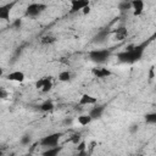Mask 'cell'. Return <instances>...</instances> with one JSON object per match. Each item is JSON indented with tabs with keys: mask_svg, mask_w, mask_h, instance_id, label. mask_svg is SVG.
<instances>
[{
	"mask_svg": "<svg viewBox=\"0 0 156 156\" xmlns=\"http://www.w3.org/2000/svg\"><path fill=\"white\" fill-rule=\"evenodd\" d=\"M147 43H149V40L144 41V43H141L139 45H129L126 50H123V51L117 54L118 61L122 62V63H129V65L138 62L143 57Z\"/></svg>",
	"mask_w": 156,
	"mask_h": 156,
	"instance_id": "obj_1",
	"label": "cell"
},
{
	"mask_svg": "<svg viewBox=\"0 0 156 156\" xmlns=\"http://www.w3.org/2000/svg\"><path fill=\"white\" fill-rule=\"evenodd\" d=\"M110 56H111L110 49H94V50L89 51V58L98 65L105 63Z\"/></svg>",
	"mask_w": 156,
	"mask_h": 156,
	"instance_id": "obj_2",
	"label": "cell"
},
{
	"mask_svg": "<svg viewBox=\"0 0 156 156\" xmlns=\"http://www.w3.org/2000/svg\"><path fill=\"white\" fill-rule=\"evenodd\" d=\"M62 133H51L44 138L40 139V145L44 146V147H54V146H57L58 145V140L61 138Z\"/></svg>",
	"mask_w": 156,
	"mask_h": 156,
	"instance_id": "obj_3",
	"label": "cell"
},
{
	"mask_svg": "<svg viewBox=\"0 0 156 156\" xmlns=\"http://www.w3.org/2000/svg\"><path fill=\"white\" fill-rule=\"evenodd\" d=\"M45 9H46V5L45 4H41V2H32L26 9V16L27 17H37Z\"/></svg>",
	"mask_w": 156,
	"mask_h": 156,
	"instance_id": "obj_4",
	"label": "cell"
},
{
	"mask_svg": "<svg viewBox=\"0 0 156 156\" xmlns=\"http://www.w3.org/2000/svg\"><path fill=\"white\" fill-rule=\"evenodd\" d=\"M35 88L43 93H49L52 88V79L51 77H43L35 82Z\"/></svg>",
	"mask_w": 156,
	"mask_h": 156,
	"instance_id": "obj_5",
	"label": "cell"
},
{
	"mask_svg": "<svg viewBox=\"0 0 156 156\" xmlns=\"http://www.w3.org/2000/svg\"><path fill=\"white\" fill-rule=\"evenodd\" d=\"M89 1L87 0H72L71 1V10L69 13H76L79 11H83L87 6H89Z\"/></svg>",
	"mask_w": 156,
	"mask_h": 156,
	"instance_id": "obj_6",
	"label": "cell"
},
{
	"mask_svg": "<svg viewBox=\"0 0 156 156\" xmlns=\"http://www.w3.org/2000/svg\"><path fill=\"white\" fill-rule=\"evenodd\" d=\"M15 4L16 2H10V4L0 5V20H2V21H10L11 10L15 6Z\"/></svg>",
	"mask_w": 156,
	"mask_h": 156,
	"instance_id": "obj_7",
	"label": "cell"
},
{
	"mask_svg": "<svg viewBox=\"0 0 156 156\" xmlns=\"http://www.w3.org/2000/svg\"><path fill=\"white\" fill-rule=\"evenodd\" d=\"M91 73L96 78H107V77H110L112 74L108 68H106V67H99V66L98 67H94L91 69Z\"/></svg>",
	"mask_w": 156,
	"mask_h": 156,
	"instance_id": "obj_8",
	"label": "cell"
},
{
	"mask_svg": "<svg viewBox=\"0 0 156 156\" xmlns=\"http://www.w3.org/2000/svg\"><path fill=\"white\" fill-rule=\"evenodd\" d=\"M144 1L143 0H134L130 2V9L133 10L134 16H140L144 11Z\"/></svg>",
	"mask_w": 156,
	"mask_h": 156,
	"instance_id": "obj_9",
	"label": "cell"
},
{
	"mask_svg": "<svg viewBox=\"0 0 156 156\" xmlns=\"http://www.w3.org/2000/svg\"><path fill=\"white\" fill-rule=\"evenodd\" d=\"M98 102V99L93 95H89V94H83L79 99V105L80 106H89V105H96Z\"/></svg>",
	"mask_w": 156,
	"mask_h": 156,
	"instance_id": "obj_10",
	"label": "cell"
},
{
	"mask_svg": "<svg viewBox=\"0 0 156 156\" xmlns=\"http://www.w3.org/2000/svg\"><path fill=\"white\" fill-rule=\"evenodd\" d=\"M104 111H105V106H104V105H98V106L93 107V108L89 111L88 115L90 116L91 119H99V118H101Z\"/></svg>",
	"mask_w": 156,
	"mask_h": 156,
	"instance_id": "obj_11",
	"label": "cell"
},
{
	"mask_svg": "<svg viewBox=\"0 0 156 156\" xmlns=\"http://www.w3.org/2000/svg\"><path fill=\"white\" fill-rule=\"evenodd\" d=\"M6 78L9 80H11V82H18V83H21V82L24 80V73L21 72V71H12V72H10L6 76Z\"/></svg>",
	"mask_w": 156,
	"mask_h": 156,
	"instance_id": "obj_12",
	"label": "cell"
},
{
	"mask_svg": "<svg viewBox=\"0 0 156 156\" xmlns=\"http://www.w3.org/2000/svg\"><path fill=\"white\" fill-rule=\"evenodd\" d=\"M108 38V30L107 29H101V30H99L98 32V34L93 38L94 40V43H98V44H101V43H104L106 39Z\"/></svg>",
	"mask_w": 156,
	"mask_h": 156,
	"instance_id": "obj_13",
	"label": "cell"
},
{
	"mask_svg": "<svg viewBox=\"0 0 156 156\" xmlns=\"http://www.w3.org/2000/svg\"><path fill=\"white\" fill-rule=\"evenodd\" d=\"M62 147L61 146H54V147H48L43 154L41 156H58V154L61 152Z\"/></svg>",
	"mask_w": 156,
	"mask_h": 156,
	"instance_id": "obj_14",
	"label": "cell"
},
{
	"mask_svg": "<svg viewBox=\"0 0 156 156\" xmlns=\"http://www.w3.org/2000/svg\"><path fill=\"white\" fill-rule=\"evenodd\" d=\"M128 35V32H127V28L126 27H118L116 30H115V38L116 40H123L126 39V37Z\"/></svg>",
	"mask_w": 156,
	"mask_h": 156,
	"instance_id": "obj_15",
	"label": "cell"
},
{
	"mask_svg": "<svg viewBox=\"0 0 156 156\" xmlns=\"http://www.w3.org/2000/svg\"><path fill=\"white\" fill-rule=\"evenodd\" d=\"M54 102L51 101V100H45L40 106H39V110L40 111H43V112H49V111H51V110H54Z\"/></svg>",
	"mask_w": 156,
	"mask_h": 156,
	"instance_id": "obj_16",
	"label": "cell"
},
{
	"mask_svg": "<svg viewBox=\"0 0 156 156\" xmlns=\"http://www.w3.org/2000/svg\"><path fill=\"white\" fill-rule=\"evenodd\" d=\"M58 80L60 82H69L71 78H72V73L69 71H62L58 73Z\"/></svg>",
	"mask_w": 156,
	"mask_h": 156,
	"instance_id": "obj_17",
	"label": "cell"
},
{
	"mask_svg": "<svg viewBox=\"0 0 156 156\" xmlns=\"http://www.w3.org/2000/svg\"><path fill=\"white\" fill-rule=\"evenodd\" d=\"M91 121H93V119L90 118L89 115H80V116H78V123H79L80 126H88Z\"/></svg>",
	"mask_w": 156,
	"mask_h": 156,
	"instance_id": "obj_18",
	"label": "cell"
},
{
	"mask_svg": "<svg viewBox=\"0 0 156 156\" xmlns=\"http://www.w3.org/2000/svg\"><path fill=\"white\" fill-rule=\"evenodd\" d=\"M145 122L149 124H155L156 123V113L151 112V113H146L145 115Z\"/></svg>",
	"mask_w": 156,
	"mask_h": 156,
	"instance_id": "obj_19",
	"label": "cell"
},
{
	"mask_svg": "<svg viewBox=\"0 0 156 156\" xmlns=\"http://www.w3.org/2000/svg\"><path fill=\"white\" fill-rule=\"evenodd\" d=\"M55 40H56L55 37H52V35H45V37L41 38V44H52Z\"/></svg>",
	"mask_w": 156,
	"mask_h": 156,
	"instance_id": "obj_20",
	"label": "cell"
},
{
	"mask_svg": "<svg viewBox=\"0 0 156 156\" xmlns=\"http://www.w3.org/2000/svg\"><path fill=\"white\" fill-rule=\"evenodd\" d=\"M30 140H32V138H30V135H28V134H26V135H23V136L21 138V144H22V145H29V143H30Z\"/></svg>",
	"mask_w": 156,
	"mask_h": 156,
	"instance_id": "obj_21",
	"label": "cell"
},
{
	"mask_svg": "<svg viewBox=\"0 0 156 156\" xmlns=\"http://www.w3.org/2000/svg\"><path fill=\"white\" fill-rule=\"evenodd\" d=\"M71 141L73 143V144H79L80 143V134L79 133H76V134H73L72 135V138H71Z\"/></svg>",
	"mask_w": 156,
	"mask_h": 156,
	"instance_id": "obj_22",
	"label": "cell"
},
{
	"mask_svg": "<svg viewBox=\"0 0 156 156\" xmlns=\"http://www.w3.org/2000/svg\"><path fill=\"white\" fill-rule=\"evenodd\" d=\"M128 9H130V2L124 1L119 4V10H128Z\"/></svg>",
	"mask_w": 156,
	"mask_h": 156,
	"instance_id": "obj_23",
	"label": "cell"
},
{
	"mask_svg": "<svg viewBox=\"0 0 156 156\" xmlns=\"http://www.w3.org/2000/svg\"><path fill=\"white\" fill-rule=\"evenodd\" d=\"M77 151H84L87 150V146H85V141H80L79 144H77Z\"/></svg>",
	"mask_w": 156,
	"mask_h": 156,
	"instance_id": "obj_24",
	"label": "cell"
},
{
	"mask_svg": "<svg viewBox=\"0 0 156 156\" xmlns=\"http://www.w3.org/2000/svg\"><path fill=\"white\" fill-rule=\"evenodd\" d=\"M7 96H9L7 90L4 89V88H0V99H6Z\"/></svg>",
	"mask_w": 156,
	"mask_h": 156,
	"instance_id": "obj_25",
	"label": "cell"
},
{
	"mask_svg": "<svg viewBox=\"0 0 156 156\" xmlns=\"http://www.w3.org/2000/svg\"><path fill=\"white\" fill-rule=\"evenodd\" d=\"M21 24H22V21H21V20H16V21L12 23V27H13L15 29H20Z\"/></svg>",
	"mask_w": 156,
	"mask_h": 156,
	"instance_id": "obj_26",
	"label": "cell"
},
{
	"mask_svg": "<svg viewBox=\"0 0 156 156\" xmlns=\"http://www.w3.org/2000/svg\"><path fill=\"white\" fill-rule=\"evenodd\" d=\"M76 156H89V155H88L87 150H84V151H77V155Z\"/></svg>",
	"mask_w": 156,
	"mask_h": 156,
	"instance_id": "obj_27",
	"label": "cell"
},
{
	"mask_svg": "<svg viewBox=\"0 0 156 156\" xmlns=\"http://www.w3.org/2000/svg\"><path fill=\"white\" fill-rule=\"evenodd\" d=\"M154 69H155V67L152 66V67L150 68V79H152V78H154Z\"/></svg>",
	"mask_w": 156,
	"mask_h": 156,
	"instance_id": "obj_28",
	"label": "cell"
},
{
	"mask_svg": "<svg viewBox=\"0 0 156 156\" xmlns=\"http://www.w3.org/2000/svg\"><path fill=\"white\" fill-rule=\"evenodd\" d=\"M135 130H138V126H132V128H130V132H132V133H134Z\"/></svg>",
	"mask_w": 156,
	"mask_h": 156,
	"instance_id": "obj_29",
	"label": "cell"
},
{
	"mask_svg": "<svg viewBox=\"0 0 156 156\" xmlns=\"http://www.w3.org/2000/svg\"><path fill=\"white\" fill-rule=\"evenodd\" d=\"M89 11H90V7H89V6H87V7L83 10V13H89Z\"/></svg>",
	"mask_w": 156,
	"mask_h": 156,
	"instance_id": "obj_30",
	"label": "cell"
},
{
	"mask_svg": "<svg viewBox=\"0 0 156 156\" xmlns=\"http://www.w3.org/2000/svg\"><path fill=\"white\" fill-rule=\"evenodd\" d=\"M0 156H4V150L2 149H0Z\"/></svg>",
	"mask_w": 156,
	"mask_h": 156,
	"instance_id": "obj_31",
	"label": "cell"
},
{
	"mask_svg": "<svg viewBox=\"0 0 156 156\" xmlns=\"http://www.w3.org/2000/svg\"><path fill=\"white\" fill-rule=\"evenodd\" d=\"M2 76V68H0V77Z\"/></svg>",
	"mask_w": 156,
	"mask_h": 156,
	"instance_id": "obj_32",
	"label": "cell"
},
{
	"mask_svg": "<svg viewBox=\"0 0 156 156\" xmlns=\"http://www.w3.org/2000/svg\"><path fill=\"white\" fill-rule=\"evenodd\" d=\"M24 156H32V155H30V154H27V155H24Z\"/></svg>",
	"mask_w": 156,
	"mask_h": 156,
	"instance_id": "obj_33",
	"label": "cell"
}]
</instances>
